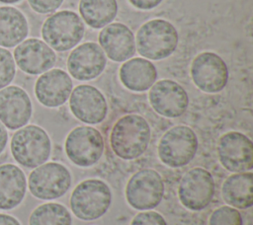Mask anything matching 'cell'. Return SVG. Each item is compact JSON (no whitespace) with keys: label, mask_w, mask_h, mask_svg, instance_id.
I'll return each instance as SVG.
<instances>
[{"label":"cell","mask_w":253,"mask_h":225,"mask_svg":"<svg viewBox=\"0 0 253 225\" xmlns=\"http://www.w3.org/2000/svg\"><path fill=\"white\" fill-rule=\"evenodd\" d=\"M151 137L148 122L139 114H126L114 124L110 144L113 152L124 160L140 157L147 149Z\"/></svg>","instance_id":"cell-1"},{"label":"cell","mask_w":253,"mask_h":225,"mask_svg":"<svg viewBox=\"0 0 253 225\" xmlns=\"http://www.w3.org/2000/svg\"><path fill=\"white\" fill-rule=\"evenodd\" d=\"M10 149L17 163L32 169L47 161L51 152V142L44 129L31 124L19 128L13 134Z\"/></svg>","instance_id":"cell-2"},{"label":"cell","mask_w":253,"mask_h":225,"mask_svg":"<svg viewBox=\"0 0 253 225\" xmlns=\"http://www.w3.org/2000/svg\"><path fill=\"white\" fill-rule=\"evenodd\" d=\"M112 203V191L109 186L99 179H88L75 187L70 196L73 214L84 221L102 217Z\"/></svg>","instance_id":"cell-3"},{"label":"cell","mask_w":253,"mask_h":225,"mask_svg":"<svg viewBox=\"0 0 253 225\" xmlns=\"http://www.w3.org/2000/svg\"><path fill=\"white\" fill-rule=\"evenodd\" d=\"M178 44L175 27L163 19H154L140 27L136 34V46L143 57L158 60L171 55Z\"/></svg>","instance_id":"cell-4"},{"label":"cell","mask_w":253,"mask_h":225,"mask_svg":"<svg viewBox=\"0 0 253 225\" xmlns=\"http://www.w3.org/2000/svg\"><path fill=\"white\" fill-rule=\"evenodd\" d=\"M84 24L71 11H59L49 16L42 28L43 40L57 51H65L75 46L83 38Z\"/></svg>","instance_id":"cell-5"},{"label":"cell","mask_w":253,"mask_h":225,"mask_svg":"<svg viewBox=\"0 0 253 225\" xmlns=\"http://www.w3.org/2000/svg\"><path fill=\"white\" fill-rule=\"evenodd\" d=\"M198 146V137L192 128L176 125L161 137L158 144V157L168 167H184L194 159Z\"/></svg>","instance_id":"cell-6"},{"label":"cell","mask_w":253,"mask_h":225,"mask_svg":"<svg viewBox=\"0 0 253 225\" xmlns=\"http://www.w3.org/2000/svg\"><path fill=\"white\" fill-rule=\"evenodd\" d=\"M71 174L60 163H43L29 176L28 187L31 193L43 200L56 199L67 192L71 186Z\"/></svg>","instance_id":"cell-7"},{"label":"cell","mask_w":253,"mask_h":225,"mask_svg":"<svg viewBox=\"0 0 253 225\" xmlns=\"http://www.w3.org/2000/svg\"><path fill=\"white\" fill-rule=\"evenodd\" d=\"M164 195L162 177L153 169L138 170L126 187L127 203L137 210H148L158 206Z\"/></svg>","instance_id":"cell-8"},{"label":"cell","mask_w":253,"mask_h":225,"mask_svg":"<svg viewBox=\"0 0 253 225\" xmlns=\"http://www.w3.org/2000/svg\"><path fill=\"white\" fill-rule=\"evenodd\" d=\"M68 159L79 167L95 165L104 152V140L99 130L92 126H78L72 129L65 140Z\"/></svg>","instance_id":"cell-9"},{"label":"cell","mask_w":253,"mask_h":225,"mask_svg":"<svg viewBox=\"0 0 253 225\" xmlns=\"http://www.w3.org/2000/svg\"><path fill=\"white\" fill-rule=\"evenodd\" d=\"M215 185L211 174L201 167L189 170L182 177L178 187L181 203L189 210L201 211L212 200Z\"/></svg>","instance_id":"cell-10"},{"label":"cell","mask_w":253,"mask_h":225,"mask_svg":"<svg viewBox=\"0 0 253 225\" xmlns=\"http://www.w3.org/2000/svg\"><path fill=\"white\" fill-rule=\"evenodd\" d=\"M195 85L206 93L220 92L228 81V68L216 53L206 51L198 54L191 65Z\"/></svg>","instance_id":"cell-11"},{"label":"cell","mask_w":253,"mask_h":225,"mask_svg":"<svg viewBox=\"0 0 253 225\" xmlns=\"http://www.w3.org/2000/svg\"><path fill=\"white\" fill-rule=\"evenodd\" d=\"M217 155L220 164L230 172H248L253 168V143L241 132L229 131L221 135Z\"/></svg>","instance_id":"cell-12"},{"label":"cell","mask_w":253,"mask_h":225,"mask_svg":"<svg viewBox=\"0 0 253 225\" xmlns=\"http://www.w3.org/2000/svg\"><path fill=\"white\" fill-rule=\"evenodd\" d=\"M148 97L153 110L166 117L182 115L189 106L187 92L173 80H160L153 84Z\"/></svg>","instance_id":"cell-13"},{"label":"cell","mask_w":253,"mask_h":225,"mask_svg":"<svg viewBox=\"0 0 253 225\" xmlns=\"http://www.w3.org/2000/svg\"><path fill=\"white\" fill-rule=\"evenodd\" d=\"M69 107L75 117L89 124L102 122L108 112L104 95L90 85H79L71 92Z\"/></svg>","instance_id":"cell-14"},{"label":"cell","mask_w":253,"mask_h":225,"mask_svg":"<svg viewBox=\"0 0 253 225\" xmlns=\"http://www.w3.org/2000/svg\"><path fill=\"white\" fill-rule=\"evenodd\" d=\"M32 102L25 90L7 86L0 90V122L15 130L25 126L32 116Z\"/></svg>","instance_id":"cell-15"},{"label":"cell","mask_w":253,"mask_h":225,"mask_svg":"<svg viewBox=\"0 0 253 225\" xmlns=\"http://www.w3.org/2000/svg\"><path fill=\"white\" fill-rule=\"evenodd\" d=\"M14 59L22 71L37 75L50 69L56 61V55L44 41L28 38L17 45L14 50Z\"/></svg>","instance_id":"cell-16"},{"label":"cell","mask_w":253,"mask_h":225,"mask_svg":"<svg viewBox=\"0 0 253 225\" xmlns=\"http://www.w3.org/2000/svg\"><path fill=\"white\" fill-rule=\"evenodd\" d=\"M106 56L95 42H85L71 51L67 67L71 76L77 80H91L98 77L106 66Z\"/></svg>","instance_id":"cell-17"},{"label":"cell","mask_w":253,"mask_h":225,"mask_svg":"<svg viewBox=\"0 0 253 225\" xmlns=\"http://www.w3.org/2000/svg\"><path fill=\"white\" fill-rule=\"evenodd\" d=\"M70 76L61 69H52L41 75L35 85L38 101L48 108L63 105L72 91Z\"/></svg>","instance_id":"cell-18"},{"label":"cell","mask_w":253,"mask_h":225,"mask_svg":"<svg viewBox=\"0 0 253 225\" xmlns=\"http://www.w3.org/2000/svg\"><path fill=\"white\" fill-rule=\"evenodd\" d=\"M99 42L109 58L114 61H125L135 52L133 34L122 23L105 27L99 34Z\"/></svg>","instance_id":"cell-19"},{"label":"cell","mask_w":253,"mask_h":225,"mask_svg":"<svg viewBox=\"0 0 253 225\" xmlns=\"http://www.w3.org/2000/svg\"><path fill=\"white\" fill-rule=\"evenodd\" d=\"M27 180L24 172L14 164L0 165V209L10 210L24 199Z\"/></svg>","instance_id":"cell-20"},{"label":"cell","mask_w":253,"mask_h":225,"mask_svg":"<svg viewBox=\"0 0 253 225\" xmlns=\"http://www.w3.org/2000/svg\"><path fill=\"white\" fill-rule=\"evenodd\" d=\"M157 71L152 62L136 57L125 62L120 69V79L125 87L134 92L148 90L156 81Z\"/></svg>","instance_id":"cell-21"},{"label":"cell","mask_w":253,"mask_h":225,"mask_svg":"<svg viewBox=\"0 0 253 225\" xmlns=\"http://www.w3.org/2000/svg\"><path fill=\"white\" fill-rule=\"evenodd\" d=\"M223 200L234 208L246 209L253 204V174L251 172L235 173L222 184Z\"/></svg>","instance_id":"cell-22"},{"label":"cell","mask_w":253,"mask_h":225,"mask_svg":"<svg viewBox=\"0 0 253 225\" xmlns=\"http://www.w3.org/2000/svg\"><path fill=\"white\" fill-rule=\"evenodd\" d=\"M29 26L24 14L15 7H0V46L13 47L28 36Z\"/></svg>","instance_id":"cell-23"},{"label":"cell","mask_w":253,"mask_h":225,"mask_svg":"<svg viewBox=\"0 0 253 225\" xmlns=\"http://www.w3.org/2000/svg\"><path fill=\"white\" fill-rule=\"evenodd\" d=\"M79 11L88 26L100 29L115 19L118 4L116 0H80Z\"/></svg>","instance_id":"cell-24"},{"label":"cell","mask_w":253,"mask_h":225,"mask_svg":"<svg viewBox=\"0 0 253 225\" xmlns=\"http://www.w3.org/2000/svg\"><path fill=\"white\" fill-rule=\"evenodd\" d=\"M29 225H72V217L62 204L47 202L34 209L29 218Z\"/></svg>","instance_id":"cell-25"},{"label":"cell","mask_w":253,"mask_h":225,"mask_svg":"<svg viewBox=\"0 0 253 225\" xmlns=\"http://www.w3.org/2000/svg\"><path fill=\"white\" fill-rule=\"evenodd\" d=\"M242 216L237 208L227 205L216 208L209 219V225H242Z\"/></svg>","instance_id":"cell-26"},{"label":"cell","mask_w":253,"mask_h":225,"mask_svg":"<svg viewBox=\"0 0 253 225\" xmlns=\"http://www.w3.org/2000/svg\"><path fill=\"white\" fill-rule=\"evenodd\" d=\"M15 73L16 67L12 53L4 47H0V90L12 82Z\"/></svg>","instance_id":"cell-27"},{"label":"cell","mask_w":253,"mask_h":225,"mask_svg":"<svg viewBox=\"0 0 253 225\" xmlns=\"http://www.w3.org/2000/svg\"><path fill=\"white\" fill-rule=\"evenodd\" d=\"M130 225H167V222L160 213L149 210L136 214Z\"/></svg>","instance_id":"cell-28"},{"label":"cell","mask_w":253,"mask_h":225,"mask_svg":"<svg viewBox=\"0 0 253 225\" xmlns=\"http://www.w3.org/2000/svg\"><path fill=\"white\" fill-rule=\"evenodd\" d=\"M31 8L41 14L51 13L55 11L63 0H28Z\"/></svg>","instance_id":"cell-29"},{"label":"cell","mask_w":253,"mask_h":225,"mask_svg":"<svg viewBox=\"0 0 253 225\" xmlns=\"http://www.w3.org/2000/svg\"><path fill=\"white\" fill-rule=\"evenodd\" d=\"M132 6L137 9L150 10L158 6L162 0H128Z\"/></svg>","instance_id":"cell-30"},{"label":"cell","mask_w":253,"mask_h":225,"mask_svg":"<svg viewBox=\"0 0 253 225\" xmlns=\"http://www.w3.org/2000/svg\"><path fill=\"white\" fill-rule=\"evenodd\" d=\"M0 225H21V223L12 215L0 213Z\"/></svg>","instance_id":"cell-31"},{"label":"cell","mask_w":253,"mask_h":225,"mask_svg":"<svg viewBox=\"0 0 253 225\" xmlns=\"http://www.w3.org/2000/svg\"><path fill=\"white\" fill-rule=\"evenodd\" d=\"M8 141V132L6 127L0 122V154L4 151Z\"/></svg>","instance_id":"cell-32"},{"label":"cell","mask_w":253,"mask_h":225,"mask_svg":"<svg viewBox=\"0 0 253 225\" xmlns=\"http://www.w3.org/2000/svg\"><path fill=\"white\" fill-rule=\"evenodd\" d=\"M21 0H0L1 3H5V4H13V3H17Z\"/></svg>","instance_id":"cell-33"}]
</instances>
